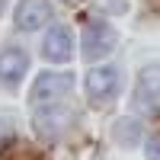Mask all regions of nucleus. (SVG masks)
<instances>
[{"instance_id":"f257e3e1","label":"nucleus","mask_w":160,"mask_h":160,"mask_svg":"<svg viewBox=\"0 0 160 160\" xmlns=\"http://www.w3.org/2000/svg\"><path fill=\"white\" fill-rule=\"evenodd\" d=\"M71 87H74V77L71 74H64V71L61 74H51V71H45V74L35 77V83L29 90V102L35 106V109H42V106H58L71 93Z\"/></svg>"},{"instance_id":"f03ea898","label":"nucleus","mask_w":160,"mask_h":160,"mask_svg":"<svg viewBox=\"0 0 160 160\" xmlns=\"http://www.w3.org/2000/svg\"><path fill=\"white\" fill-rule=\"evenodd\" d=\"M118 42V35L109 22H99V19H90L83 26V35H80V48H83V58L87 61H99L106 58L109 51L115 48Z\"/></svg>"},{"instance_id":"7ed1b4c3","label":"nucleus","mask_w":160,"mask_h":160,"mask_svg":"<svg viewBox=\"0 0 160 160\" xmlns=\"http://www.w3.org/2000/svg\"><path fill=\"white\" fill-rule=\"evenodd\" d=\"M115 93H118V71L115 68H96V71L87 74V96H90V102L106 106Z\"/></svg>"},{"instance_id":"20e7f679","label":"nucleus","mask_w":160,"mask_h":160,"mask_svg":"<svg viewBox=\"0 0 160 160\" xmlns=\"http://www.w3.org/2000/svg\"><path fill=\"white\" fill-rule=\"evenodd\" d=\"M48 19H51L48 0H19V7H16V26L22 32H32V29H38V26H45Z\"/></svg>"},{"instance_id":"39448f33","label":"nucleus","mask_w":160,"mask_h":160,"mask_svg":"<svg viewBox=\"0 0 160 160\" xmlns=\"http://www.w3.org/2000/svg\"><path fill=\"white\" fill-rule=\"evenodd\" d=\"M26 68H29V55H26L22 48L10 45L7 51H0V80H3L7 87L19 83V77L26 74Z\"/></svg>"},{"instance_id":"423d86ee","label":"nucleus","mask_w":160,"mask_h":160,"mask_svg":"<svg viewBox=\"0 0 160 160\" xmlns=\"http://www.w3.org/2000/svg\"><path fill=\"white\" fill-rule=\"evenodd\" d=\"M154 99H160V64H148L135 83V106L138 109L151 106Z\"/></svg>"},{"instance_id":"0eeeda50","label":"nucleus","mask_w":160,"mask_h":160,"mask_svg":"<svg viewBox=\"0 0 160 160\" xmlns=\"http://www.w3.org/2000/svg\"><path fill=\"white\" fill-rule=\"evenodd\" d=\"M42 55L48 61H68L71 58V32L64 26H51L45 42H42Z\"/></svg>"},{"instance_id":"6e6552de","label":"nucleus","mask_w":160,"mask_h":160,"mask_svg":"<svg viewBox=\"0 0 160 160\" xmlns=\"http://www.w3.org/2000/svg\"><path fill=\"white\" fill-rule=\"evenodd\" d=\"M112 138L122 144V148L138 144V141H141V122H135V118H118L115 128H112Z\"/></svg>"},{"instance_id":"1a4fd4ad","label":"nucleus","mask_w":160,"mask_h":160,"mask_svg":"<svg viewBox=\"0 0 160 160\" xmlns=\"http://www.w3.org/2000/svg\"><path fill=\"white\" fill-rule=\"evenodd\" d=\"M148 160H160V138L148 141Z\"/></svg>"},{"instance_id":"9d476101","label":"nucleus","mask_w":160,"mask_h":160,"mask_svg":"<svg viewBox=\"0 0 160 160\" xmlns=\"http://www.w3.org/2000/svg\"><path fill=\"white\" fill-rule=\"evenodd\" d=\"M3 7H7V0H0V13H3Z\"/></svg>"},{"instance_id":"9b49d317","label":"nucleus","mask_w":160,"mask_h":160,"mask_svg":"<svg viewBox=\"0 0 160 160\" xmlns=\"http://www.w3.org/2000/svg\"><path fill=\"white\" fill-rule=\"evenodd\" d=\"M3 135H7V131H0V141H3Z\"/></svg>"}]
</instances>
